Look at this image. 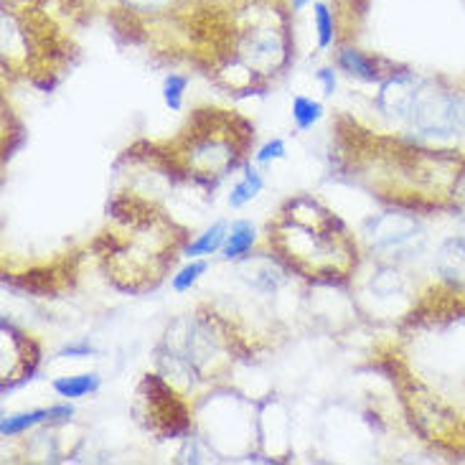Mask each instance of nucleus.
Returning a JSON list of instances; mask_svg holds the SVG:
<instances>
[{"label": "nucleus", "mask_w": 465, "mask_h": 465, "mask_svg": "<svg viewBox=\"0 0 465 465\" xmlns=\"http://www.w3.org/2000/svg\"><path fill=\"white\" fill-rule=\"evenodd\" d=\"M229 227L224 222H219L212 229H206L202 237L196 239V242H191L189 247H186V257L191 260H199V257H206V254H214L224 247V242H227Z\"/></svg>", "instance_id": "10"}, {"label": "nucleus", "mask_w": 465, "mask_h": 465, "mask_svg": "<svg viewBox=\"0 0 465 465\" xmlns=\"http://www.w3.org/2000/svg\"><path fill=\"white\" fill-rule=\"evenodd\" d=\"M239 59L260 74L275 72L285 59V38L272 25L247 28L239 38Z\"/></svg>", "instance_id": "2"}, {"label": "nucleus", "mask_w": 465, "mask_h": 465, "mask_svg": "<svg viewBox=\"0 0 465 465\" xmlns=\"http://www.w3.org/2000/svg\"><path fill=\"white\" fill-rule=\"evenodd\" d=\"M321 117H323V104L321 102L311 100L305 94H298L292 100V120H295V125L301 127V130H311Z\"/></svg>", "instance_id": "11"}, {"label": "nucleus", "mask_w": 465, "mask_h": 465, "mask_svg": "<svg viewBox=\"0 0 465 465\" xmlns=\"http://www.w3.org/2000/svg\"><path fill=\"white\" fill-rule=\"evenodd\" d=\"M254 239H257V232H254L250 222H234L229 227L227 242H224L222 252H224L227 260H237V257H242V254H247L252 250Z\"/></svg>", "instance_id": "8"}, {"label": "nucleus", "mask_w": 465, "mask_h": 465, "mask_svg": "<svg viewBox=\"0 0 465 465\" xmlns=\"http://www.w3.org/2000/svg\"><path fill=\"white\" fill-rule=\"evenodd\" d=\"M102 379L97 374H76V377L54 379V391L64 400H79L100 390Z\"/></svg>", "instance_id": "6"}, {"label": "nucleus", "mask_w": 465, "mask_h": 465, "mask_svg": "<svg viewBox=\"0 0 465 465\" xmlns=\"http://www.w3.org/2000/svg\"><path fill=\"white\" fill-rule=\"evenodd\" d=\"M120 3L135 13H163L173 8L176 0H120Z\"/></svg>", "instance_id": "15"}, {"label": "nucleus", "mask_w": 465, "mask_h": 465, "mask_svg": "<svg viewBox=\"0 0 465 465\" xmlns=\"http://www.w3.org/2000/svg\"><path fill=\"white\" fill-rule=\"evenodd\" d=\"M339 66L346 74L356 76L361 82H379V69L374 59H369L364 51L343 49L339 54Z\"/></svg>", "instance_id": "5"}, {"label": "nucleus", "mask_w": 465, "mask_h": 465, "mask_svg": "<svg viewBox=\"0 0 465 465\" xmlns=\"http://www.w3.org/2000/svg\"><path fill=\"white\" fill-rule=\"evenodd\" d=\"M41 422H51V407L49 410H31V412H15V415H5L0 422V435L3 438H15L25 430L36 428Z\"/></svg>", "instance_id": "7"}, {"label": "nucleus", "mask_w": 465, "mask_h": 465, "mask_svg": "<svg viewBox=\"0 0 465 465\" xmlns=\"http://www.w3.org/2000/svg\"><path fill=\"white\" fill-rule=\"evenodd\" d=\"M438 272L445 282L450 285H465V239L463 237H453L448 239L445 244L438 252Z\"/></svg>", "instance_id": "4"}, {"label": "nucleus", "mask_w": 465, "mask_h": 465, "mask_svg": "<svg viewBox=\"0 0 465 465\" xmlns=\"http://www.w3.org/2000/svg\"><path fill=\"white\" fill-rule=\"evenodd\" d=\"M318 82L323 84L326 94H333V89H336V74H333V69H321L318 72Z\"/></svg>", "instance_id": "17"}, {"label": "nucleus", "mask_w": 465, "mask_h": 465, "mask_svg": "<svg viewBox=\"0 0 465 465\" xmlns=\"http://www.w3.org/2000/svg\"><path fill=\"white\" fill-rule=\"evenodd\" d=\"M262 186L264 183H262V176H260V171H257V168H252V165H247L242 181H239L237 186L232 189V193H229V206H232V209H242V206H247V203L254 202V199L260 196Z\"/></svg>", "instance_id": "9"}, {"label": "nucleus", "mask_w": 465, "mask_h": 465, "mask_svg": "<svg viewBox=\"0 0 465 465\" xmlns=\"http://www.w3.org/2000/svg\"><path fill=\"white\" fill-rule=\"evenodd\" d=\"M189 87V79L183 74H168L163 82V102L171 113H178L183 107V92Z\"/></svg>", "instance_id": "13"}, {"label": "nucleus", "mask_w": 465, "mask_h": 465, "mask_svg": "<svg viewBox=\"0 0 465 465\" xmlns=\"http://www.w3.org/2000/svg\"><path fill=\"white\" fill-rule=\"evenodd\" d=\"M206 272V262L202 260H191L186 267H181L178 270V275H173V290L176 292H189L196 282H199V277Z\"/></svg>", "instance_id": "14"}, {"label": "nucleus", "mask_w": 465, "mask_h": 465, "mask_svg": "<svg viewBox=\"0 0 465 465\" xmlns=\"http://www.w3.org/2000/svg\"><path fill=\"white\" fill-rule=\"evenodd\" d=\"M285 153H288L285 151V143H282L280 138H275V140H267L262 148L257 151L254 158H257V163H272V161H282V158H285Z\"/></svg>", "instance_id": "16"}, {"label": "nucleus", "mask_w": 465, "mask_h": 465, "mask_svg": "<svg viewBox=\"0 0 465 465\" xmlns=\"http://www.w3.org/2000/svg\"><path fill=\"white\" fill-rule=\"evenodd\" d=\"M377 107L391 120L407 123L425 138L465 135L463 94L435 87L415 74L390 76L379 89Z\"/></svg>", "instance_id": "1"}, {"label": "nucleus", "mask_w": 465, "mask_h": 465, "mask_svg": "<svg viewBox=\"0 0 465 465\" xmlns=\"http://www.w3.org/2000/svg\"><path fill=\"white\" fill-rule=\"evenodd\" d=\"M313 21L315 31H318V49H328L333 44V36H336V24H333V13L326 3H321V0L315 3Z\"/></svg>", "instance_id": "12"}, {"label": "nucleus", "mask_w": 465, "mask_h": 465, "mask_svg": "<svg viewBox=\"0 0 465 465\" xmlns=\"http://www.w3.org/2000/svg\"><path fill=\"white\" fill-rule=\"evenodd\" d=\"M89 351H92L89 346H69V349H64L62 353H82V356H87Z\"/></svg>", "instance_id": "18"}, {"label": "nucleus", "mask_w": 465, "mask_h": 465, "mask_svg": "<svg viewBox=\"0 0 465 465\" xmlns=\"http://www.w3.org/2000/svg\"><path fill=\"white\" fill-rule=\"evenodd\" d=\"M191 165L202 173H224L234 165V151H229L227 143L219 140H202L189 153Z\"/></svg>", "instance_id": "3"}]
</instances>
